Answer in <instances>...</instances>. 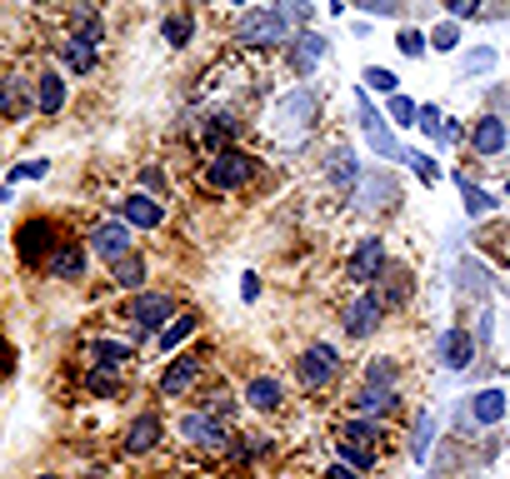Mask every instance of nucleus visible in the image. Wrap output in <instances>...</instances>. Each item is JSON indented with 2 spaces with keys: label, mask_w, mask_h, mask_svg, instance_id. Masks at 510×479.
I'll return each mask as SVG.
<instances>
[{
  "label": "nucleus",
  "mask_w": 510,
  "mask_h": 479,
  "mask_svg": "<svg viewBox=\"0 0 510 479\" xmlns=\"http://www.w3.org/2000/svg\"><path fill=\"white\" fill-rule=\"evenodd\" d=\"M250 175H255V160L246 150H216V160L206 165V185H216V190H240Z\"/></svg>",
  "instance_id": "obj_1"
},
{
  "label": "nucleus",
  "mask_w": 510,
  "mask_h": 479,
  "mask_svg": "<svg viewBox=\"0 0 510 479\" xmlns=\"http://www.w3.org/2000/svg\"><path fill=\"white\" fill-rule=\"evenodd\" d=\"M236 35L246 45H281L285 41V21L275 11H246L236 25Z\"/></svg>",
  "instance_id": "obj_2"
},
{
  "label": "nucleus",
  "mask_w": 510,
  "mask_h": 479,
  "mask_svg": "<svg viewBox=\"0 0 510 479\" xmlns=\"http://www.w3.org/2000/svg\"><path fill=\"white\" fill-rule=\"evenodd\" d=\"M135 325V330H165L175 319V305L165 295H135L131 299V315H125Z\"/></svg>",
  "instance_id": "obj_3"
},
{
  "label": "nucleus",
  "mask_w": 510,
  "mask_h": 479,
  "mask_svg": "<svg viewBox=\"0 0 510 479\" xmlns=\"http://www.w3.org/2000/svg\"><path fill=\"white\" fill-rule=\"evenodd\" d=\"M336 350H330V345H311V350L301 355V360H295V374H301V384H326L330 374H336Z\"/></svg>",
  "instance_id": "obj_4"
},
{
  "label": "nucleus",
  "mask_w": 510,
  "mask_h": 479,
  "mask_svg": "<svg viewBox=\"0 0 510 479\" xmlns=\"http://www.w3.org/2000/svg\"><path fill=\"white\" fill-rule=\"evenodd\" d=\"M15 240H21V260L25 265H35V260H45V250H55V230L45 220H31Z\"/></svg>",
  "instance_id": "obj_5"
},
{
  "label": "nucleus",
  "mask_w": 510,
  "mask_h": 479,
  "mask_svg": "<svg viewBox=\"0 0 510 479\" xmlns=\"http://www.w3.org/2000/svg\"><path fill=\"white\" fill-rule=\"evenodd\" d=\"M360 125H366V140L380 150V155H385V160H401V145H395V135L385 130V115H376L366 100H360Z\"/></svg>",
  "instance_id": "obj_6"
},
{
  "label": "nucleus",
  "mask_w": 510,
  "mask_h": 479,
  "mask_svg": "<svg viewBox=\"0 0 510 479\" xmlns=\"http://www.w3.org/2000/svg\"><path fill=\"white\" fill-rule=\"evenodd\" d=\"M90 245H96V255L120 260V255H131V230H125L120 220H110V225H100V230L90 235Z\"/></svg>",
  "instance_id": "obj_7"
},
{
  "label": "nucleus",
  "mask_w": 510,
  "mask_h": 479,
  "mask_svg": "<svg viewBox=\"0 0 510 479\" xmlns=\"http://www.w3.org/2000/svg\"><path fill=\"white\" fill-rule=\"evenodd\" d=\"M380 265H385V245H380V240H360V250L350 255V280H356V285H366Z\"/></svg>",
  "instance_id": "obj_8"
},
{
  "label": "nucleus",
  "mask_w": 510,
  "mask_h": 479,
  "mask_svg": "<svg viewBox=\"0 0 510 479\" xmlns=\"http://www.w3.org/2000/svg\"><path fill=\"white\" fill-rule=\"evenodd\" d=\"M376 325H380V299L376 295H360L356 305H350V315H346V330L356 335V340H366Z\"/></svg>",
  "instance_id": "obj_9"
},
{
  "label": "nucleus",
  "mask_w": 510,
  "mask_h": 479,
  "mask_svg": "<svg viewBox=\"0 0 510 479\" xmlns=\"http://www.w3.org/2000/svg\"><path fill=\"white\" fill-rule=\"evenodd\" d=\"M120 215H125V225H135V230H155V225H161V205H155L151 195L120 200Z\"/></svg>",
  "instance_id": "obj_10"
},
{
  "label": "nucleus",
  "mask_w": 510,
  "mask_h": 479,
  "mask_svg": "<svg viewBox=\"0 0 510 479\" xmlns=\"http://www.w3.org/2000/svg\"><path fill=\"white\" fill-rule=\"evenodd\" d=\"M181 435H185V439H196V445H206V449H220V445H226V429H220L210 415H185Z\"/></svg>",
  "instance_id": "obj_11"
},
{
  "label": "nucleus",
  "mask_w": 510,
  "mask_h": 479,
  "mask_svg": "<svg viewBox=\"0 0 510 479\" xmlns=\"http://www.w3.org/2000/svg\"><path fill=\"white\" fill-rule=\"evenodd\" d=\"M196 370H200V355H181V360L165 370V380H161V390L165 394H185L190 384H196Z\"/></svg>",
  "instance_id": "obj_12"
},
{
  "label": "nucleus",
  "mask_w": 510,
  "mask_h": 479,
  "mask_svg": "<svg viewBox=\"0 0 510 479\" xmlns=\"http://www.w3.org/2000/svg\"><path fill=\"white\" fill-rule=\"evenodd\" d=\"M51 275L55 280H80V275H86V250H80V245H60L51 255Z\"/></svg>",
  "instance_id": "obj_13"
},
{
  "label": "nucleus",
  "mask_w": 510,
  "mask_h": 479,
  "mask_svg": "<svg viewBox=\"0 0 510 479\" xmlns=\"http://www.w3.org/2000/svg\"><path fill=\"white\" fill-rule=\"evenodd\" d=\"M35 106H41V115H55V110L66 106V80L55 70L41 75V90H35Z\"/></svg>",
  "instance_id": "obj_14"
},
{
  "label": "nucleus",
  "mask_w": 510,
  "mask_h": 479,
  "mask_svg": "<svg viewBox=\"0 0 510 479\" xmlns=\"http://www.w3.org/2000/svg\"><path fill=\"white\" fill-rule=\"evenodd\" d=\"M155 439H161V419L141 415L131 425V435H125V449H131V455H145V449H155Z\"/></svg>",
  "instance_id": "obj_15"
},
{
  "label": "nucleus",
  "mask_w": 510,
  "mask_h": 479,
  "mask_svg": "<svg viewBox=\"0 0 510 479\" xmlns=\"http://www.w3.org/2000/svg\"><path fill=\"white\" fill-rule=\"evenodd\" d=\"M25 110H31L25 86H21V80H5V86H0V120H21Z\"/></svg>",
  "instance_id": "obj_16"
},
{
  "label": "nucleus",
  "mask_w": 510,
  "mask_h": 479,
  "mask_svg": "<svg viewBox=\"0 0 510 479\" xmlns=\"http://www.w3.org/2000/svg\"><path fill=\"white\" fill-rule=\"evenodd\" d=\"M470 415H476L480 425H496V419L505 415V394L500 390H480L476 400H470Z\"/></svg>",
  "instance_id": "obj_17"
},
{
  "label": "nucleus",
  "mask_w": 510,
  "mask_h": 479,
  "mask_svg": "<svg viewBox=\"0 0 510 479\" xmlns=\"http://www.w3.org/2000/svg\"><path fill=\"white\" fill-rule=\"evenodd\" d=\"M476 150H480V155H500V150H505V125H500L496 115L476 125Z\"/></svg>",
  "instance_id": "obj_18"
},
{
  "label": "nucleus",
  "mask_w": 510,
  "mask_h": 479,
  "mask_svg": "<svg viewBox=\"0 0 510 479\" xmlns=\"http://www.w3.org/2000/svg\"><path fill=\"white\" fill-rule=\"evenodd\" d=\"M246 405H255V410H275V405H281V384L265 380V374H261V380H250V384H246Z\"/></svg>",
  "instance_id": "obj_19"
},
{
  "label": "nucleus",
  "mask_w": 510,
  "mask_h": 479,
  "mask_svg": "<svg viewBox=\"0 0 510 479\" xmlns=\"http://www.w3.org/2000/svg\"><path fill=\"white\" fill-rule=\"evenodd\" d=\"M440 355H445L450 370H466V364H470V335L466 330H450V335H445V345H440Z\"/></svg>",
  "instance_id": "obj_20"
},
{
  "label": "nucleus",
  "mask_w": 510,
  "mask_h": 479,
  "mask_svg": "<svg viewBox=\"0 0 510 479\" xmlns=\"http://www.w3.org/2000/svg\"><path fill=\"white\" fill-rule=\"evenodd\" d=\"M116 285L120 290H141L145 285V260L141 255H120L116 260Z\"/></svg>",
  "instance_id": "obj_21"
},
{
  "label": "nucleus",
  "mask_w": 510,
  "mask_h": 479,
  "mask_svg": "<svg viewBox=\"0 0 510 479\" xmlns=\"http://www.w3.org/2000/svg\"><path fill=\"white\" fill-rule=\"evenodd\" d=\"M66 65L76 75L96 70V45H86V41H76V35H70V41H66Z\"/></svg>",
  "instance_id": "obj_22"
},
{
  "label": "nucleus",
  "mask_w": 510,
  "mask_h": 479,
  "mask_svg": "<svg viewBox=\"0 0 510 479\" xmlns=\"http://www.w3.org/2000/svg\"><path fill=\"white\" fill-rule=\"evenodd\" d=\"M395 405V394H391V384H370L366 394H360V410L366 415H385V410Z\"/></svg>",
  "instance_id": "obj_23"
},
{
  "label": "nucleus",
  "mask_w": 510,
  "mask_h": 479,
  "mask_svg": "<svg viewBox=\"0 0 510 479\" xmlns=\"http://www.w3.org/2000/svg\"><path fill=\"white\" fill-rule=\"evenodd\" d=\"M456 185L466 190V210H470V215H486V210H496V195H486L480 185H470L466 175H456Z\"/></svg>",
  "instance_id": "obj_24"
},
{
  "label": "nucleus",
  "mask_w": 510,
  "mask_h": 479,
  "mask_svg": "<svg viewBox=\"0 0 510 479\" xmlns=\"http://www.w3.org/2000/svg\"><path fill=\"white\" fill-rule=\"evenodd\" d=\"M76 41H86V45H100V41H106V25H100V15L76 11Z\"/></svg>",
  "instance_id": "obj_25"
},
{
  "label": "nucleus",
  "mask_w": 510,
  "mask_h": 479,
  "mask_svg": "<svg viewBox=\"0 0 510 479\" xmlns=\"http://www.w3.org/2000/svg\"><path fill=\"white\" fill-rule=\"evenodd\" d=\"M190 330H196V315H175L171 325H165V330H161V345H165V350H175V345H181V340H185V335H190Z\"/></svg>",
  "instance_id": "obj_26"
},
{
  "label": "nucleus",
  "mask_w": 510,
  "mask_h": 479,
  "mask_svg": "<svg viewBox=\"0 0 510 479\" xmlns=\"http://www.w3.org/2000/svg\"><path fill=\"white\" fill-rule=\"evenodd\" d=\"M320 55H326V41H320V35H301V55H295V70H311L315 60H320Z\"/></svg>",
  "instance_id": "obj_27"
},
{
  "label": "nucleus",
  "mask_w": 510,
  "mask_h": 479,
  "mask_svg": "<svg viewBox=\"0 0 510 479\" xmlns=\"http://www.w3.org/2000/svg\"><path fill=\"white\" fill-rule=\"evenodd\" d=\"M125 360H131V350H125V345L96 340V364H110V370H116V364H125Z\"/></svg>",
  "instance_id": "obj_28"
},
{
  "label": "nucleus",
  "mask_w": 510,
  "mask_h": 479,
  "mask_svg": "<svg viewBox=\"0 0 510 479\" xmlns=\"http://www.w3.org/2000/svg\"><path fill=\"white\" fill-rule=\"evenodd\" d=\"M330 180H336V185L356 180V160H350V150H336V155H330Z\"/></svg>",
  "instance_id": "obj_29"
},
{
  "label": "nucleus",
  "mask_w": 510,
  "mask_h": 479,
  "mask_svg": "<svg viewBox=\"0 0 510 479\" xmlns=\"http://www.w3.org/2000/svg\"><path fill=\"white\" fill-rule=\"evenodd\" d=\"M311 110H315L311 90H295V96L285 100V115H295V125H305V120H311Z\"/></svg>",
  "instance_id": "obj_30"
},
{
  "label": "nucleus",
  "mask_w": 510,
  "mask_h": 479,
  "mask_svg": "<svg viewBox=\"0 0 510 479\" xmlns=\"http://www.w3.org/2000/svg\"><path fill=\"white\" fill-rule=\"evenodd\" d=\"M395 45H401V55H411V60H421V55H425V45H431V41H425L421 31H401V35H395Z\"/></svg>",
  "instance_id": "obj_31"
},
{
  "label": "nucleus",
  "mask_w": 510,
  "mask_h": 479,
  "mask_svg": "<svg viewBox=\"0 0 510 479\" xmlns=\"http://www.w3.org/2000/svg\"><path fill=\"white\" fill-rule=\"evenodd\" d=\"M45 170H51V160H25V165H15V170H11V180H5V185H15V180H41Z\"/></svg>",
  "instance_id": "obj_32"
},
{
  "label": "nucleus",
  "mask_w": 510,
  "mask_h": 479,
  "mask_svg": "<svg viewBox=\"0 0 510 479\" xmlns=\"http://www.w3.org/2000/svg\"><path fill=\"white\" fill-rule=\"evenodd\" d=\"M165 41H171V45L190 41V15H171V21H165Z\"/></svg>",
  "instance_id": "obj_33"
},
{
  "label": "nucleus",
  "mask_w": 510,
  "mask_h": 479,
  "mask_svg": "<svg viewBox=\"0 0 510 479\" xmlns=\"http://www.w3.org/2000/svg\"><path fill=\"white\" fill-rule=\"evenodd\" d=\"M90 390L96 394H116V370H110V364H96V370H90Z\"/></svg>",
  "instance_id": "obj_34"
},
{
  "label": "nucleus",
  "mask_w": 510,
  "mask_h": 479,
  "mask_svg": "<svg viewBox=\"0 0 510 479\" xmlns=\"http://www.w3.org/2000/svg\"><path fill=\"white\" fill-rule=\"evenodd\" d=\"M391 120H395V125H415V100L391 96Z\"/></svg>",
  "instance_id": "obj_35"
},
{
  "label": "nucleus",
  "mask_w": 510,
  "mask_h": 479,
  "mask_svg": "<svg viewBox=\"0 0 510 479\" xmlns=\"http://www.w3.org/2000/svg\"><path fill=\"white\" fill-rule=\"evenodd\" d=\"M415 125H421L425 135H440V110H435V106H421V110H415Z\"/></svg>",
  "instance_id": "obj_36"
},
{
  "label": "nucleus",
  "mask_w": 510,
  "mask_h": 479,
  "mask_svg": "<svg viewBox=\"0 0 510 479\" xmlns=\"http://www.w3.org/2000/svg\"><path fill=\"white\" fill-rule=\"evenodd\" d=\"M366 80H370L376 90H385V96H395V75H391V70H380V65H370V70H366Z\"/></svg>",
  "instance_id": "obj_37"
},
{
  "label": "nucleus",
  "mask_w": 510,
  "mask_h": 479,
  "mask_svg": "<svg viewBox=\"0 0 510 479\" xmlns=\"http://www.w3.org/2000/svg\"><path fill=\"white\" fill-rule=\"evenodd\" d=\"M431 45H435V51H456V45H460V31H456V25H440V31L431 35Z\"/></svg>",
  "instance_id": "obj_38"
},
{
  "label": "nucleus",
  "mask_w": 510,
  "mask_h": 479,
  "mask_svg": "<svg viewBox=\"0 0 510 479\" xmlns=\"http://www.w3.org/2000/svg\"><path fill=\"white\" fill-rule=\"evenodd\" d=\"M206 140H210V145H226V140H230V115H216V120H210Z\"/></svg>",
  "instance_id": "obj_39"
},
{
  "label": "nucleus",
  "mask_w": 510,
  "mask_h": 479,
  "mask_svg": "<svg viewBox=\"0 0 510 479\" xmlns=\"http://www.w3.org/2000/svg\"><path fill=\"white\" fill-rule=\"evenodd\" d=\"M356 5L370 15H395V0H356Z\"/></svg>",
  "instance_id": "obj_40"
},
{
  "label": "nucleus",
  "mask_w": 510,
  "mask_h": 479,
  "mask_svg": "<svg viewBox=\"0 0 510 479\" xmlns=\"http://www.w3.org/2000/svg\"><path fill=\"white\" fill-rule=\"evenodd\" d=\"M425 449H431V419H421V435H415V459H425Z\"/></svg>",
  "instance_id": "obj_41"
},
{
  "label": "nucleus",
  "mask_w": 510,
  "mask_h": 479,
  "mask_svg": "<svg viewBox=\"0 0 510 479\" xmlns=\"http://www.w3.org/2000/svg\"><path fill=\"white\" fill-rule=\"evenodd\" d=\"M450 5V15H476L480 11V0H445Z\"/></svg>",
  "instance_id": "obj_42"
},
{
  "label": "nucleus",
  "mask_w": 510,
  "mask_h": 479,
  "mask_svg": "<svg viewBox=\"0 0 510 479\" xmlns=\"http://www.w3.org/2000/svg\"><path fill=\"white\" fill-rule=\"evenodd\" d=\"M230 410H236V405H230V394H216V400H210V419H216V415H230Z\"/></svg>",
  "instance_id": "obj_43"
},
{
  "label": "nucleus",
  "mask_w": 510,
  "mask_h": 479,
  "mask_svg": "<svg viewBox=\"0 0 510 479\" xmlns=\"http://www.w3.org/2000/svg\"><path fill=\"white\" fill-rule=\"evenodd\" d=\"M370 384H391V364H370Z\"/></svg>",
  "instance_id": "obj_44"
},
{
  "label": "nucleus",
  "mask_w": 510,
  "mask_h": 479,
  "mask_svg": "<svg viewBox=\"0 0 510 479\" xmlns=\"http://www.w3.org/2000/svg\"><path fill=\"white\" fill-rule=\"evenodd\" d=\"M326 479H360V474H356L350 465H330V474H326Z\"/></svg>",
  "instance_id": "obj_45"
},
{
  "label": "nucleus",
  "mask_w": 510,
  "mask_h": 479,
  "mask_svg": "<svg viewBox=\"0 0 510 479\" xmlns=\"http://www.w3.org/2000/svg\"><path fill=\"white\" fill-rule=\"evenodd\" d=\"M240 295H246V299H255V295H261V280H255V275H246V285H240Z\"/></svg>",
  "instance_id": "obj_46"
},
{
  "label": "nucleus",
  "mask_w": 510,
  "mask_h": 479,
  "mask_svg": "<svg viewBox=\"0 0 510 479\" xmlns=\"http://www.w3.org/2000/svg\"><path fill=\"white\" fill-rule=\"evenodd\" d=\"M41 479H55V474H41Z\"/></svg>",
  "instance_id": "obj_47"
},
{
  "label": "nucleus",
  "mask_w": 510,
  "mask_h": 479,
  "mask_svg": "<svg viewBox=\"0 0 510 479\" xmlns=\"http://www.w3.org/2000/svg\"><path fill=\"white\" fill-rule=\"evenodd\" d=\"M236 5H246V0H236Z\"/></svg>",
  "instance_id": "obj_48"
},
{
  "label": "nucleus",
  "mask_w": 510,
  "mask_h": 479,
  "mask_svg": "<svg viewBox=\"0 0 510 479\" xmlns=\"http://www.w3.org/2000/svg\"><path fill=\"white\" fill-rule=\"evenodd\" d=\"M505 195H510V185H505Z\"/></svg>",
  "instance_id": "obj_49"
}]
</instances>
